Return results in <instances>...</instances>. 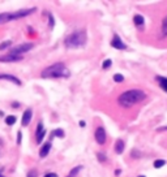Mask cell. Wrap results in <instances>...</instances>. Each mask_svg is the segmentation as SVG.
<instances>
[{"label":"cell","mask_w":167,"mask_h":177,"mask_svg":"<svg viewBox=\"0 0 167 177\" xmlns=\"http://www.w3.org/2000/svg\"><path fill=\"white\" fill-rule=\"evenodd\" d=\"M145 98H146V94H145V91H143V90H138V89L128 90V91L123 93L122 95L119 96V104L124 108H129V107H132L133 104L144 100Z\"/></svg>","instance_id":"6da1fadb"},{"label":"cell","mask_w":167,"mask_h":177,"mask_svg":"<svg viewBox=\"0 0 167 177\" xmlns=\"http://www.w3.org/2000/svg\"><path fill=\"white\" fill-rule=\"evenodd\" d=\"M69 70L67 69L65 64L64 63H56L52 65L47 67L46 69L42 70L41 76L43 78H67L69 77Z\"/></svg>","instance_id":"7a4b0ae2"},{"label":"cell","mask_w":167,"mask_h":177,"mask_svg":"<svg viewBox=\"0 0 167 177\" xmlns=\"http://www.w3.org/2000/svg\"><path fill=\"white\" fill-rule=\"evenodd\" d=\"M85 43H86V31L85 30H76L65 38V46L68 48L84 47Z\"/></svg>","instance_id":"3957f363"},{"label":"cell","mask_w":167,"mask_h":177,"mask_svg":"<svg viewBox=\"0 0 167 177\" xmlns=\"http://www.w3.org/2000/svg\"><path fill=\"white\" fill-rule=\"evenodd\" d=\"M33 47H34L33 43H21V44L13 47V48H10V50H9V53H10V55L21 56V53H25V52L30 51Z\"/></svg>","instance_id":"277c9868"},{"label":"cell","mask_w":167,"mask_h":177,"mask_svg":"<svg viewBox=\"0 0 167 177\" xmlns=\"http://www.w3.org/2000/svg\"><path fill=\"white\" fill-rule=\"evenodd\" d=\"M94 137H95V141H97V143L105 144V143H106V139H107V134H106L105 128H102V126L97 128V130H95V133H94Z\"/></svg>","instance_id":"5b68a950"},{"label":"cell","mask_w":167,"mask_h":177,"mask_svg":"<svg viewBox=\"0 0 167 177\" xmlns=\"http://www.w3.org/2000/svg\"><path fill=\"white\" fill-rule=\"evenodd\" d=\"M110 44H111L114 48H116V50H125L127 48V44L122 41V39H120V37L118 34H114V38H112V41H111Z\"/></svg>","instance_id":"8992f818"},{"label":"cell","mask_w":167,"mask_h":177,"mask_svg":"<svg viewBox=\"0 0 167 177\" xmlns=\"http://www.w3.org/2000/svg\"><path fill=\"white\" fill-rule=\"evenodd\" d=\"M31 116H33V111H31L30 108H27V110L24 112V115H22V121H21L22 126H27V125L30 124Z\"/></svg>","instance_id":"52a82bcc"},{"label":"cell","mask_w":167,"mask_h":177,"mask_svg":"<svg viewBox=\"0 0 167 177\" xmlns=\"http://www.w3.org/2000/svg\"><path fill=\"white\" fill-rule=\"evenodd\" d=\"M0 79H7V81H10V82H13V84L17 85V86L22 85V82H21L20 79L16 77V76H12V74H0Z\"/></svg>","instance_id":"ba28073f"},{"label":"cell","mask_w":167,"mask_h":177,"mask_svg":"<svg viewBox=\"0 0 167 177\" xmlns=\"http://www.w3.org/2000/svg\"><path fill=\"white\" fill-rule=\"evenodd\" d=\"M50 150H51V143H50V142L45 143L43 146H42V149L39 150V156L41 158H46L50 154Z\"/></svg>","instance_id":"9c48e42d"},{"label":"cell","mask_w":167,"mask_h":177,"mask_svg":"<svg viewBox=\"0 0 167 177\" xmlns=\"http://www.w3.org/2000/svg\"><path fill=\"white\" fill-rule=\"evenodd\" d=\"M124 147H125V143H124L123 139H118L115 142V151H116V154H123L124 153Z\"/></svg>","instance_id":"30bf717a"},{"label":"cell","mask_w":167,"mask_h":177,"mask_svg":"<svg viewBox=\"0 0 167 177\" xmlns=\"http://www.w3.org/2000/svg\"><path fill=\"white\" fill-rule=\"evenodd\" d=\"M21 59H22V56H16V55H10V53H8V55L0 57V61H20Z\"/></svg>","instance_id":"8fae6325"},{"label":"cell","mask_w":167,"mask_h":177,"mask_svg":"<svg viewBox=\"0 0 167 177\" xmlns=\"http://www.w3.org/2000/svg\"><path fill=\"white\" fill-rule=\"evenodd\" d=\"M133 22H134V25H136V26H138V27L141 26V27H143L145 20H144V17L141 16V14H136V16L133 17Z\"/></svg>","instance_id":"7c38bea8"},{"label":"cell","mask_w":167,"mask_h":177,"mask_svg":"<svg viewBox=\"0 0 167 177\" xmlns=\"http://www.w3.org/2000/svg\"><path fill=\"white\" fill-rule=\"evenodd\" d=\"M9 21H12L10 20V13H0V25L7 24Z\"/></svg>","instance_id":"4fadbf2b"},{"label":"cell","mask_w":167,"mask_h":177,"mask_svg":"<svg viewBox=\"0 0 167 177\" xmlns=\"http://www.w3.org/2000/svg\"><path fill=\"white\" fill-rule=\"evenodd\" d=\"M157 81L159 82V86L165 90V91H167V78L165 77H157Z\"/></svg>","instance_id":"5bb4252c"},{"label":"cell","mask_w":167,"mask_h":177,"mask_svg":"<svg viewBox=\"0 0 167 177\" xmlns=\"http://www.w3.org/2000/svg\"><path fill=\"white\" fill-rule=\"evenodd\" d=\"M5 124L12 126L13 124H16V116H13V115H9V116L5 117Z\"/></svg>","instance_id":"9a60e30c"},{"label":"cell","mask_w":167,"mask_h":177,"mask_svg":"<svg viewBox=\"0 0 167 177\" xmlns=\"http://www.w3.org/2000/svg\"><path fill=\"white\" fill-rule=\"evenodd\" d=\"M58 137V138H64V136H65V133H64V130L63 129H60V128H58V129H55L54 130V133H52V137Z\"/></svg>","instance_id":"2e32d148"},{"label":"cell","mask_w":167,"mask_h":177,"mask_svg":"<svg viewBox=\"0 0 167 177\" xmlns=\"http://www.w3.org/2000/svg\"><path fill=\"white\" fill-rule=\"evenodd\" d=\"M81 169H82V165H79V167H74V168L72 169V171L69 172V175L67 176V177H74V176L77 175V173H79V172L81 171Z\"/></svg>","instance_id":"e0dca14e"},{"label":"cell","mask_w":167,"mask_h":177,"mask_svg":"<svg viewBox=\"0 0 167 177\" xmlns=\"http://www.w3.org/2000/svg\"><path fill=\"white\" fill-rule=\"evenodd\" d=\"M162 34L163 37H167V16L162 21Z\"/></svg>","instance_id":"ac0fdd59"},{"label":"cell","mask_w":167,"mask_h":177,"mask_svg":"<svg viewBox=\"0 0 167 177\" xmlns=\"http://www.w3.org/2000/svg\"><path fill=\"white\" fill-rule=\"evenodd\" d=\"M165 164H166V161L163 160V159H157V160L154 161V168H155V169H158V168H162Z\"/></svg>","instance_id":"d6986e66"},{"label":"cell","mask_w":167,"mask_h":177,"mask_svg":"<svg viewBox=\"0 0 167 177\" xmlns=\"http://www.w3.org/2000/svg\"><path fill=\"white\" fill-rule=\"evenodd\" d=\"M114 81H115V82H123L124 81V76L120 74V73L114 74Z\"/></svg>","instance_id":"ffe728a7"},{"label":"cell","mask_w":167,"mask_h":177,"mask_svg":"<svg viewBox=\"0 0 167 177\" xmlns=\"http://www.w3.org/2000/svg\"><path fill=\"white\" fill-rule=\"evenodd\" d=\"M12 44V42L10 41H5V42H3L1 44H0V51H3V50H5V48H8V47Z\"/></svg>","instance_id":"44dd1931"},{"label":"cell","mask_w":167,"mask_h":177,"mask_svg":"<svg viewBox=\"0 0 167 177\" xmlns=\"http://www.w3.org/2000/svg\"><path fill=\"white\" fill-rule=\"evenodd\" d=\"M45 136H46V130H43V132H41L39 134H37V143H41L42 141H43V138H45Z\"/></svg>","instance_id":"7402d4cb"},{"label":"cell","mask_w":167,"mask_h":177,"mask_svg":"<svg viewBox=\"0 0 167 177\" xmlns=\"http://www.w3.org/2000/svg\"><path fill=\"white\" fill-rule=\"evenodd\" d=\"M131 155H132V158H134V159L141 158V153H140V151H138L137 149H133L132 153H131Z\"/></svg>","instance_id":"603a6c76"},{"label":"cell","mask_w":167,"mask_h":177,"mask_svg":"<svg viewBox=\"0 0 167 177\" xmlns=\"http://www.w3.org/2000/svg\"><path fill=\"white\" fill-rule=\"evenodd\" d=\"M26 177H38V171L37 169H30V171L27 172Z\"/></svg>","instance_id":"cb8c5ba5"},{"label":"cell","mask_w":167,"mask_h":177,"mask_svg":"<svg viewBox=\"0 0 167 177\" xmlns=\"http://www.w3.org/2000/svg\"><path fill=\"white\" fill-rule=\"evenodd\" d=\"M111 64H112V61L110 60V59H107V60L103 61V64H102V68H103V69H107V68L111 67Z\"/></svg>","instance_id":"d4e9b609"},{"label":"cell","mask_w":167,"mask_h":177,"mask_svg":"<svg viewBox=\"0 0 167 177\" xmlns=\"http://www.w3.org/2000/svg\"><path fill=\"white\" fill-rule=\"evenodd\" d=\"M47 16H48V22H50V27H54V25H55V20H54V17H52V14L51 13H47Z\"/></svg>","instance_id":"484cf974"},{"label":"cell","mask_w":167,"mask_h":177,"mask_svg":"<svg viewBox=\"0 0 167 177\" xmlns=\"http://www.w3.org/2000/svg\"><path fill=\"white\" fill-rule=\"evenodd\" d=\"M97 158H98L99 161H102V163H103V161H106V159H107V158H106V155L102 154V153H98V154H97Z\"/></svg>","instance_id":"4316f807"},{"label":"cell","mask_w":167,"mask_h":177,"mask_svg":"<svg viewBox=\"0 0 167 177\" xmlns=\"http://www.w3.org/2000/svg\"><path fill=\"white\" fill-rule=\"evenodd\" d=\"M45 129H43V124H42V122H39V124H38V128H37V133H35V134H39L41 132H43Z\"/></svg>","instance_id":"83f0119b"},{"label":"cell","mask_w":167,"mask_h":177,"mask_svg":"<svg viewBox=\"0 0 167 177\" xmlns=\"http://www.w3.org/2000/svg\"><path fill=\"white\" fill-rule=\"evenodd\" d=\"M21 139H22V133H21V132H19V133H17V143H21Z\"/></svg>","instance_id":"f1b7e54d"},{"label":"cell","mask_w":167,"mask_h":177,"mask_svg":"<svg viewBox=\"0 0 167 177\" xmlns=\"http://www.w3.org/2000/svg\"><path fill=\"white\" fill-rule=\"evenodd\" d=\"M45 177H58V175L56 173H52V172H50V173H46Z\"/></svg>","instance_id":"f546056e"},{"label":"cell","mask_w":167,"mask_h":177,"mask_svg":"<svg viewBox=\"0 0 167 177\" xmlns=\"http://www.w3.org/2000/svg\"><path fill=\"white\" fill-rule=\"evenodd\" d=\"M85 125H86V124H85V121L81 120V121H80V126H81V128H85Z\"/></svg>","instance_id":"4dcf8cb0"},{"label":"cell","mask_w":167,"mask_h":177,"mask_svg":"<svg viewBox=\"0 0 167 177\" xmlns=\"http://www.w3.org/2000/svg\"><path fill=\"white\" fill-rule=\"evenodd\" d=\"M120 173H122V169H116V171H115V175L116 176H119Z\"/></svg>","instance_id":"1f68e13d"},{"label":"cell","mask_w":167,"mask_h":177,"mask_svg":"<svg viewBox=\"0 0 167 177\" xmlns=\"http://www.w3.org/2000/svg\"><path fill=\"white\" fill-rule=\"evenodd\" d=\"M19 106H20L19 103H12V107H13V108H19Z\"/></svg>","instance_id":"d6a6232c"},{"label":"cell","mask_w":167,"mask_h":177,"mask_svg":"<svg viewBox=\"0 0 167 177\" xmlns=\"http://www.w3.org/2000/svg\"><path fill=\"white\" fill-rule=\"evenodd\" d=\"M0 177H4V176H3V175H0Z\"/></svg>","instance_id":"836d02e7"},{"label":"cell","mask_w":167,"mask_h":177,"mask_svg":"<svg viewBox=\"0 0 167 177\" xmlns=\"http://www.w3.org/2000/svg\"><path fill=\"white\" fill-rule=\"evenodd\" d=\"M138 177H145V176H138Z\"/></svg>","instance_id":"e575fe53"}]
</instances>
